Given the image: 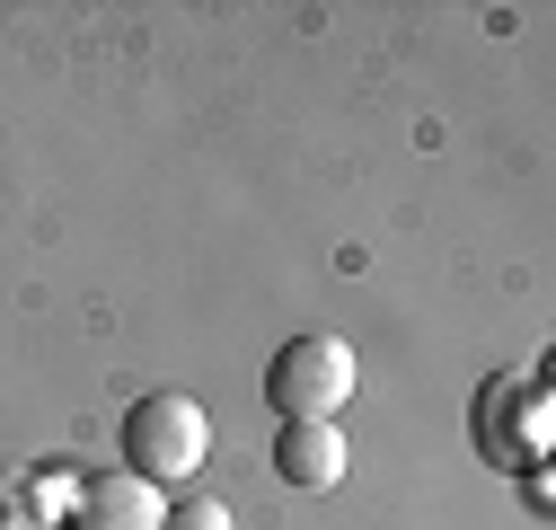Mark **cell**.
Masks as SVG:
<instances>
[{"instance_id":"cell-1","label":"cell","mask_w":556,"mask_h":530,"mask_svg":"<svg viewBox=\"0 0 556 530\" xmlns=\"http://www.w3.org/2000/svg\"><path fill=\"white\" fill-rule=\"evenodd\" d=\"M265 398L283 425H336V407L354 398V345L344 337H292L265 371Z\"/></svg>"},{"instance_id":"cell-2","label":"cell","mask_w":556,"mask_h":530,"mask_svg":"<svg viewBox=\"0 0 556 530\" xmlns=\"http://www.w3.org/2000/svg\"><path fill=\"white\" fill-rule=\"evenodd\" d=\"M203 451H213V425H203V407L186 389H151L142 407L124 416V469L132 478H186V469H203Z\"/></svg>"},{"instance_id":"cell-3","label":"cell","mask_w":556,"mask_h":530,"mask_svg":"<svg viewBox=\"0 0 556 530\" xmlns=\"http://www.w3.org/2000/svg\"><path fill=\"white\" fill-rule=\"evenodd\" d=\"M160 521H168L160 487H151V478H132V469L89 478V487H80V513H72V530H160Z\"/></svg>"},{"instance_id":"cell-4","label":"cell","mask_w":556,"mask_h":530,"mask_svg":"<svg viewBox=\"0 0 556 530\" xmlns=\"http://www.w3.org/2000/svg\"><path fill=\"white\" fill-rule=\"evenodd\" d=\"M274 469H283V487H336L344 478V433L336 425H283Z\"/></svg>"},{"instance_id":"cell-5","label":"cell","mask_w":556,"mask_h":530,"mask_svg":"<svg viewBox=\"0 0 556 530\" xmlns=\"http://www.w3.org/2000/svg\"><path fill=\"white\" fill-rule=\"evenodd\" d=\"M160 530H230V513L194 495V504H168V521H160Z\"/></svg>"},{"instance_id":"cell-6","label":"cell","mask_w":556,"mask_h":530,"mask_svg":"<svg viewBox=\"0 0 556 530\" xmlns=\"http://www.w3.org/2000/svg\"><path fill=\"white\" fill-rule=\"evenodd\" d=\"M0 530H36L27 521V478H10V469H0Z\"/></svg>"}]
</instances>
